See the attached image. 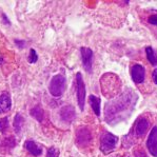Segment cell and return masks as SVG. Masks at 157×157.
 I'll return each instance as SVG.
<instances>
[{"mask_svg": "<svg viewBox=\"0 0 157 157\" xmlns=\"http://www.w3.org/2000/svg\"><path fill=\"white\" fill-rule=\"evenodd\" d=\"M137 96L133 92H128L117 99L110 101L108 105H105V120L112 124V120L122 119L127 111H133L131 110V107L133 108Z\"/></svg>", "mask_w": 157, "mask_h": 157, "instance_id": "obj_1", "label": "cell"}, {"mask_svg": "<svg viewBox=\"0 0 157 157\" xmlns=\"http://www.w3.org/2000/svg\"><path fill=\"white\" fill-rule=\"evenodd\" d=\"M64 90H66V78H64V76L60 74L53 76L49 86L51 95L54 96V97H59L63 94Z\"/></svg>", "mask_w": 157, "mask_h": 157, "instance_id": "obj_2", "label": "cell"}, {"mask_svg": "<svg viewBox=\"0 0 157 157\" xmlns=\"http://www.w3.org/2000/svg\"><path fill=\"white\" fill-rule=\"evenodd\" d=\"M118 142V137L111 134L109 132H105L101 135L100 138V150L105 154L110 153L116 148V144Z\"/></svg>", "mask_w": 157, "mask_h": 157, "instance_id": "obj_3", "label": "cell"}, {"mask_svg": "<svg viewBox=\"0 0 157 157\" xmlns=\"http://www.w3.org/2000/svg\"><path fill=\"white\" fill-rule=\"evenodd\" d=\"M101 79L105 80V82L101 80V83H108L107 89H105V88H101V89H105V90H102L103 95H105V97H107V96L110 97V96H113L114 94H116V92H117L118 89H119V84H116V81H118V78L116 77V75L105 74Z\"/></svg>", "mask_w": 157, "mask_h": 157, "instance_id": "obj_4", "label": "cell"}, {"mask_svg": "<svg viewBox=\"0 0 157 157\" xmlns=\"http://www.w3.org/2000/svg\"><path fill=\"white\" fill-rule=\"evenodd\" d=\"M76 93H77V101L81 111L84 110V103H86V86L83 82L82 75L77 73L76 75Z\"/></svg>", "mask_w": 157, "mask_h": 157, "instance_id": "obj_5", "label": "cell"}, {"mask_svg": "<svg viewBox=\"0 0 157 157\" xmlns=\"http://www.w3.org/2000/svg\"><path fill=\"white\" fill-rule=\"evenodd\" d=\"M81 53V60H82L83 67L86 72L92 71V61H93V52L90 48H81L80 49Z\"/></svg>", "mask_w": 157, "mask_h": 157, "instance_id": "obj_6", "label": "cell"}, {"mask_svg": "<svg viewBox=\"0 0 157 157\" xmlns=\"http://www.w3.org/2000/svg\"><path fill=\"white\" fill-rule=\"evenodd\" d=\"M147 147L151 155L157 157V127H154L150 132L149 138L147 140Z\"/></svg>", "mask_w": 157, "mask_h": 157, "instance_id": "obj_7", "label": "cell"}, {"mask_svg": "<svg viewBox=\"0 0 157 157\" xmlns=\"http://www.w3.org/2000/svg\"><path fill=\"white\" fill-rule=\"evenodd\" d=\"M146 76L144 67L140 64H134L131 67V77L135 83H142Z\"/></svg>", "mask_w": 157, "mask_h": 157, "instance_id": "obj_8", "label": "cell"}, {"mask_svg": "<svg viewBox=\"0 0 157 157\" xmlns=\"http://www.w3.org/2000/svg\"><path fill=\"white\" fill-rule=\"evenodd\" d=\"M149 125H150V121L147 119V118H144V117L138 118V120L136 121V124H135V128H134L135 136L136 137L144 136V135L147 133V131H148Z\"/></svg>", "mask_w": 157, "mask_h": 157, "instance_id": "obj_9", "label": "cell"}, {"mask_svg": "<svg viewBox=\"0 0 157 157\" xmlns=\"http://www.w3.org/2000/svg\"><path fill=\"white\" fill-rule=\"evenodd\" d=\"M76 141L79 146L84 147L88 146L91 141V133L86 128H80L77 131L76 134Z\"/></svg>", "mask_w": 157, "mask_h": 157, "instance_id": "obj_10", "label": "cell"}, {"mask_svg": "<svg viewBox=\"0 0 157 157\" xmlns=\"http://www.w3.org/2000/svg\"><path fill=\"white\" fill-rule=\"evenodd\" d=\"M60 118L63 120L64 122L67 124H71L72 121L75 119L76 117V112H75V109L72 105H66L60 110Z\"/></svg>", "mask_w": 157, "mask_h": 157, "instance_id": "obj_11", "label": "cell"}, {"mask_svg": "<svg viewBox=\"0 0 157 157\" xmlns=\"http://www.w3.org/2000/svg\"><path fill=\"white\" fill-rule=\"evenodd\" d=\"M12 107V99L8 92L0 93V114L9 112Z\"/></svg>", "mask_w": 157, "mask_h": 157, "instance_id": "obj_12", "label": "cell"}, {"mask_svg": "<svg viewBox=\"0 0 157 157\" xmlns=\"http://www.w3.org/2000/svg\"><path fill=\"white\" fill-rule=\"evenodd\" d=\"M25 149L28 150V152L30 154H32L33 156H39L42 153V149L38 146L34 140H26L25 141Z\"/></svg>", "mask_w": 157, "mask_h": 157, "instance_id": "obj_13", "label": "cell"}, {"mask_svg": "<svg viewBox=\"0 0 157 157\" xmlns=\"http://www.w3.org/2000/svg\"><path fill=\"white\" fill-rule=\"evenodd\" d=\"M89 101H90V105L92 107V110L94 111V113L97 116H99L100 115V99L94 95H90Z\"/></svg>", "mask_w": 157, "mask_h": 157, "instance_id": "obj_14", "label": "cell"}, {"mask_svg": "<svg viewBox=\"0 0 157 157\" xmlns=\"http://www.w3.org/2000/svg\"><path fill=\"white\" fill-rule=\"evenodd\" d=\"M23 122H25V119L23 117L21 116L19 113H17L15 115V118H14V122H13V125H14V131H15L16 134H19L22 130V127H23Z\"/></svg>", "mask_w": 157, "mask_h": 157, "instance_id": "obj_15", "label": "cell"}, {"mask_svg": "<svg viewBox=\"0 0 157 157\" xmlns=\"http://www.w3.org/2000/svg\"><path fill=\"white\" fill-rule=\"evenodd\" d=\"M30 114L32 115L36 120H38V121H42V119H43V110L39 107V105H36V107H34L32 110L30 111Z\"/></svg>", "mask_w": 157, "mask_h": 157, "instance_id": "obj_16", "label": "cell"}, {"mask_svg": "<svg viewBox=\"0 0 157 157\" xmlns=\"http://www.w3.org/2000/svg\"><path fill=\"white\" fill-rule=\"evenodd\" d=\"M146 53H147L148 60L151 62L152 66H157V55H156V53L154 52V50L152 49L151 47H148L146 49Z\"/></svg>", "mask_w": 157, "mask_h": 157, "instance_id": "obj_17", "label": "cell"}, {"mask_svg": "<svg viewBox=\"0 0 157 157\" xmlns=\"http://www.w3.org/2000/svg\"><path fill=\"white\" fill-rule=\"evenodd\" d=\"M9 127V118L8 117H4L2 119H0V132L4 133L6 131Z\"/></svg>", "mask_w": 157, "mask_h": 157, "instance_id": "obj_18", "label": "cell"}, {"mask_svg": "<svg viewBox=\"0 0 157 157\" xmlns=\"http://www.w3.org/2000/svg\"><path fill=\"white\" fill-rule=\"evenodd\" d=\"M37 60H38L37 53H36V51L34 49H31L30 55H29V62H30V63H35Z\"/></svg>", "mask_w": 157, "mask_h": 157, "instance_id": "obj_19", "label": "cell"}, {"mask_svg": "<svg viewBox=\"0 0 157 157\" xmlns=\"http://www.w3.org/2000/svg\"><path fill=\"white\" fill-rule=\"evenodd\" d=\"M59 156V150L52 147L48 150V153H47V157H58Z\"/></svg>", "mask_w": 157, "mask_h": 157, "instance_id": "obj_20", "label": "cell"}, {"mask_svg": "<svg viewBox=\"0 0 157 157\" xmlns=\"http://www.w3.org/2000/svg\"><path fill=\"white\" fill-rule=\"evenodd\" d=\"M135 157H148V155H147V153L144 151V150H136L134 153Z\"/></svg>", "mask_w": 157, "mask_h": 157, "instance_id": "obj_21", "label": "cell"}, {"mask_svg": "<svg viewBox=\"0 0 157 157\" xmlns=\"http://www.w3.org/2000/svg\"><path fill=\"white\" fill-rule=\"evenodd\" d=\"M148 21H149V23H151V25H157V15H153V16L149 17Z\"/></svg>", "mask_w": 157, "mask_h": 157, "instance_id": "obj_22", "label": "cell"}, {"mask_svg": "<svg viewBox=\"0 0 157 157\" xmlns=\"http://www.w3.org/2000/svg\"><path fill=\"white\" fill-rule=\"evenodd\" d=\"M152 77H153V81L154 83L157 84V69H155L153 71V74H152Z\"/></svg>", "mask_w": 157, "mask_h": 157, "instance_id": "obj_23", "label": "cell"}]
</instances>
